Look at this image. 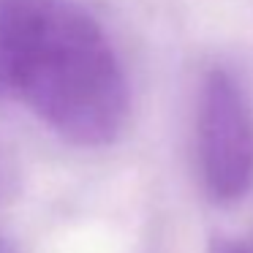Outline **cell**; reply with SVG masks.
I'll return each mask as SVG.
<instances>
[{
	"mask_svg": "<svg viewBox=\"0 0 253 253\" xmlns=\"http://www.w3.org/2000/svg\"><path fill=\"white\" fill-rule=\"evenodd\" d=\"M0 95L77 147L117 142L131 109L109 36L71 0H0Z\"/></svg>",
	"mask_w": 253,
	"mask_h": 253,
	"instance_id": "obj_1",
	"label": "cell"
},
{
	"mask_svg": "<svg viewBox=\"0 0 253 253\" xmlns=\"http://www.w3.org/2000/svg\"><path fill=\"white\" fill-rule=\"evenodd\" d=\"M196 164L212 202L234 204L253 191V104L223 68L207 71L199 87Z\"/></svg>",
	"mask_w": 253,
	"mask_h": 253,
	"instance_id": "obj_2",
	"label": "cell"
},
{
	"mask_svg": "<svg viewBox=\"0 0 253 253\" xmlns=\"http://www.w3.org/2000/svg\"><path fill=\"white\" fill-rule=\"evenodd\" d=\"M212 253H253L251 240H223L212 248Z\"/></svg>",
	"mask_w": 253,
	"mask_h": 253,
	"instance_id": "obj_3",
	"label": "cell"
}]
</instances>
